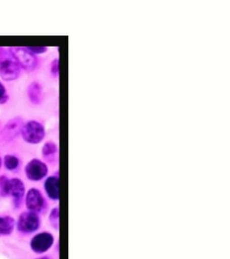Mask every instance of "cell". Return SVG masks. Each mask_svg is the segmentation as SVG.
<instances>
[{"label":"cell","instance_id":"3","mask_svg":"<svg viewBox=\"0 0 230 259\" xmlns=\"http://www.w3.org/2000/svg\"><path fill=\"white\" fill-rule=\"evenodd\" d=\"M21 69L32 71L37 67V58L26 47H11L8 49Z\"/></svg>","mask_w":230,"mask_h":259},{"label":"cell","instance_id":"7","mask_svg":"<svg viewBox=\"0 0 230 259\" xmlns=\"http://www.w3.org/2000/svg\"><path fill=\"white\" fill-rule=\"evenodd\" d=\"M25 203L29 211L32 212H40L44 209L45 199L40 191L35 188H32L28 191L25 198Z\"/></svg>","mask_w":230,"mask_h":259},{"label":"cell","instance_id":"4","mask_svg":"<svg viewBox=\"0 0 230 259\" xmlns=\"http://www.w3.org/2000/svg\"><path fill=\"white\" fill-rule=\"evenodd\" d=\"M40 221L39 216L32 211H25L19 216L17 230L22 233H32L39 229Z\"/></svg>","mask_w":230,"mask_h":259},{"label":"cell","instance_id":"8","mask_svg":"<svg viewBox=\"0 0 230 259\" xmlns=\"http://www.w3.org/2000/svg\"><path fill=\"white\" fill-rule=\"evenodd\" d=\"M23 125H24V121L22 118L16 117L10 120L0 134L1 140L5 142L12 141L13 139H15L18 134H20Z\"/></svg>","mask_w":230,"mask_h":259},{"label":"cell","instance_id":"9","mask_svg":"<svg viewBox=\"0 0 230 259\" xmlns=\"http://www.w3.org/2000/svg\"><path fill=\"white\" fill-rule=\"evenodd\" d=\"M25 194L24 184L19 178L9 179V195L12 196L15 206H20L21 202Z\"/></svg>","mask_w":230,"mask_h":259},{"label":"cell","instance_id":"12","mask_svg":"<svg viewBox=\"0 0 230 259\" xmlns=\"http://www.w3.org/2000/svg\"><path fill=\"white\" fill-rule=\"evenodd\" d=\"M59 153V149L56 143L53 142H47L42 147V157L48 162H54L57 159Z\"/></svg>","mask_w":230,"mask_h":259},{"label":"cell","instance_id":"11","mask_svg":"<svg viewBox=\"0 0 230 259\" xmlns=\"http://www.w3.org/2000/svg\"><path fill=\"white\" fill-rule=\"evenodd\" d=\"M28 97L33 105H39L42 100V88L40 83L32 82L28 88Z\"/></svg>","mask_w":230,"mask_h":259},{"label":"cell","instance_id":"15","mask_svg":"<svg viewBox=\"0 0 230 259\" xmlns=\"http://www.w3.org/2000/svg\"><path fill=\"white\" fill-rule=\"evenodd\" d=\"M9 195V179L7 177H0V196L7 197Z\"/></svg>","mask_w":230,"mask_h":259},{"label":"cell","instance_id":"10","mask_svg":"<svg viewBox=\"0 0 230 259\" xmlns=\"http://www.w3.org/2000/svg\"><path fill=\"white\" fill-rule=\"evenodd\" d=\"M60 180L58 177H50L46 179L44 183V188L46 194L50 198L54 201L60 199Z\"/></svg>","mask_w":230,"mask_h":259},{"label":"cell","instance_id":"16","mask_svg":"<svg viewBox=\"0 0 230 259\" xmlns=\"http://www.w3.org/2000/svg\"><path fill=\"white\" fill-rule=\"evenodd\" d=\"M59 208H54L50 214V221L56 229L59 227Z\"/></svg>","mask_w":230,"mask_h":259},{"label":"cell","instance_id":"6","mask_svg":"<svg viewBox=\"0 0 230 259\" xmlns=\"http://www.w3.org/2000/svg\"><path fill=\"white\" fill-rule=\"evenodd\" d=\"M53 241L54 239L53 235L48 232H41L32 238L31 240V248L37 254H41L51 248Z\"/></svg>","mask_w":230,"mask_h":259},{"label":"cell","instance_id":"5","mask_svg":"<svg viewBox=\"0 0 230 259\" xmlns=\"http://www.w3.org/2000/svg\"><path fill=\"white\" fill-rule=\"evenodd\" d=\"M24 171L29 180L37 182L43 179L47 176L48 166L44 162L41 161L40 159L33 158L31 161L28 162V164L24 168Z\"/></svg>","mask_w":230,"mask_h":259},{"label":"cell","instance_id":"1","mask_svg":"<svg viewBox=\"0 0 230 259\" xmlns=\"http://www.w3.org/2000/svg\"><path fill=\"white\" fill-rule=\"evenodd\" d=\"M21 68L12 54L0 47V77L5 81H14L20 76Z\"/></svg>","mask_w":230,"mask_h":259},{"label":"cell","instance_id":"2","mask_svg":"<svg viewBox=\"0 0 230 259\" xmlns=\"http://www.w3.org/2000/svg\"><path fill=\"white\" fill-rule=\"evenodd\" d=\"M22 137L30 144H38L43 141L45 137L44 126L39 121L31 120L24 123L21 130Z\"/></svg>","mask_w":230,"mask_h":259},{"label":"cell","instance_id":"20","mask_svg":"<svg viewBox=\"0 0 230 259\" xmlns=\"http://www.w3.org/2000/svg\"><path fill=\"white\" fill-rule=\"evenodd\" d=\"M38 259H50L49 257H47V256H44V257H40V258Z\"/></svg>","mask_w":230,"mask_h":259},{"label":"cell","instance_id":"17","mask_svg":"<svg viewBox=\"0 0 230 259\" xmlns=\"http://www.w3.org/2000/svg\"><path fill=\"white\" fill-rule=\"evenodd\" d=\"M51 71L54 77H58L60 74V61L59 59H55L51 64Z\"/></svg>","mask_w":230,"mask_h":259},{"label":"cell","instance_id":"21","mask_svg":"<svg viewBox=\"0 0 230 259\" xmlns=\"http://www.w3.org/2000/svg\"><path fill=\"white\" fill-rule=\"evenodd\" d=\"M1 165H2V158H0V167H1Z\"/></svg>","mask_w":230,"mask_h":259},{"label":"cell","instance_id":"18","mask_svg":"<svg viewBox=\"0 0 230 259\" xmlns=\"http://www.w3.org/2000/svg\"><path fill=\"white\" fill-rule=\"evenodd\" d=\"M8 100V95L4 85L0 82V105H3Z\"/></svg>","mask_w":230,"mask_h":259},{"label":"cell","instance_id":"14","mask_svg":"<svg viewBox=\"0 0 230 259\" xmlns=\"http://www.w3.org/2000/svg\"><path fill=\"white\" fill-rule=\"evenodd\" d=\"M19 158L14 155H6L4 158V165L6 168L10 171L16 170L19 166Z\"/></svg>","mask_w":230,"mask_h":259},{"label":"cell","instance_id":"13","mask_svg":"<svg viewBox=\"0 0 230 259\" xmlns=\"http://www.w3.org/2000/svg\"><path fill=\"white\" fill-rule=\"evenodd\" d=\"M16 222L11 216L0 217V237L8 236L12 233Z\"/></svg>","mask_w":230,"mask_h":259},{"label":"cell","instance_id":"19","mask_svg":"<svg viewBox=\"0 0 230 259\" xmlns=\"http://www.w3.org/2000/svg\"><path fill=\"white\" fill-rule=\"evenodd\" d=\"M30 53H32V54H41V53H44L47 52V48L46 47H26Z\"/></svg>","mask_w":230,"mask_h":259}]
</instances>
